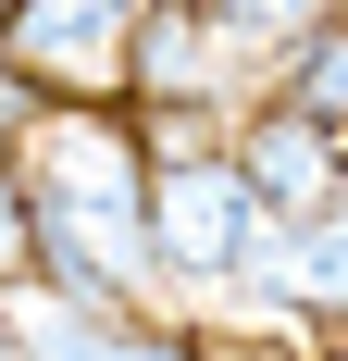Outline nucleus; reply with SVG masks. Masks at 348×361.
Instances as JSON below:
<instances>
[{
    "instance_id": "nucleus-1",
    "label": "nucleus",
    "mask_w": 348,
    "mask_h": 361,
    "mask_svg": "<svg viewBox=\"0 0 348 361\" xmlns=\"http://www.w3.org/2000/svg\"><path fill=\"white\" fill-rule=\"evenodd\" d=\"M137 125L125 112H37L13 137V187H25V250L37 299H87V312H149V224H137Z\"/></svg>"
},
{
    "instance_id": "nucleus-2",
    "label": "nucleus",
    "mask_w": 348,
    "mask_h": 361,
    "mask_svg": "<svg viewBox=\"0 0 348 361\" xmlns=\"http://www.w3.org/2000/svg\"><path fill=\"white\" fill-rule=\"evenodd\" d=\"M137 224H149V274L162 287H237V274H261V250H274V224L249 212L237 162H224V137L211 125H149L137 137Z\"/></svg>"
},
{
    "instance_id": "nucleus-3",
    "label": "nucleus",
    "mask_w": 348,
    "mask_h": 361,
    "mask_svg": "<svg viewBox=\"0 0 348 361\" xmlns=\"http://www.w3.org/2000/svg\"><path fill=\"white\" fill-rule=\"evenodd\" d=\"M125 37H137V13H112V0H25V13H0V75L37 87V112H112Z\"/></svg>"
},
{
    "instance_id": "nucleus-4",
    "label": "nucleus",
    "mask_w": 348,
    "mask_h": 361,
    "mask_svg": "<svg viewBox=\"0 0 348 361\" xmlns=\"http://www.w3.org/2000/svg\"><path fill=\"white\" fill-rule=\"evenodd\" d=\"M224 162H237V187H249V212L274 224H311V212H336L348 200V137H323V125H299V112H249L237 137H224Z\"/></svg>"
},
{
    "instance_id": "nucleus-5",
    "label": "nucleus",
    "mask_w": 348,
    "mask_h": 361,
    "mask_svg": "<svg viewBox=\"0 0 348 361\" xmlns=\"http://www.w3.org/2000/svg\"><path fill=\"white\" fill-rule=\"evenodd\" d=\"M0 324H13V361H211L199 336H162L149 312H87V299H37V287Z\"/></svg>"
},
{
    "instance_id": "nucleus-6",
    "label": "nucleus",
    "mask_w": 348,
    "mask_h": 361,
    "mask_svg": "<svg viewBox=\"0 0 348 361\" xmlns=\"http://www.w3.org/2000/svg\"><path fill=\"white\" fill-rule=\"evenodd\" d=\"M261 287L286 312H311V324H348V200L311 212V224H286L274 250H261Z\"/></svg>"
},
{
    "instance_id": "nucleus-7",
    "label": "nucleus",
    "mask_w": 348,
    "mask_h": 361,
    "mask_svg": "<svg viewBox=\"0 0 348 361\" xmlns=\"http://www.w3.org/2000/svg\"><path fill=\"white\" fill-rule=\"evenodd\" d=\"M274 112H299V125H323V137H348V13H311V37L274 63V87H261Z\"/></svg>"
},
{
    "instance_id": "nucleus-8",
    "label": "nucleus",
    "mask_w": 348,
    "mask_h": 361,
    "mask_svg": "<svg viewBox=\"0 0 348 361\" xmlns=\"http://www.w3.org/2000/svg\"><path fill=\"white\" fill-rule=\"evenodd\" d=\"M0 287H37V250H25V187H13V137H0Z\"/></svg>"
},
{
    "instance_id": "nucleus-9",
    "label": "nucleus",
    "mask_w": 348,
    "mask_h": 361,
    "mask_svg": "<svg viewBox=\"0 0 348 361\" xmlns=\"http://www.w3.org/2000/svg\"><path fill=\"white\" fill-rule=\"evenodd\" d=\"M0 361H13V324H0Z\"/></svg>"
}]
</instances>
